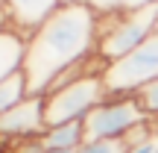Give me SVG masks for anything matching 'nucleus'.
<instances>
[{
    "mask_svg": "<svg viewBox=\"0 0 158 153\" xmlns=\"http://www.w3.org/2000/svg\"><path fill=\"white\" fill-rule=\"evenodd\" d=\"M100 12L91 3H62L41 27L27 35L23 79L29 94L44 97L64 68L97 53Z\"/></svg>",
    "mask_w": 158,
    "mask_h": 153,
    "instance_id": "obj_1",
    "label": "nucleus"
},
{
    "mask_svg": "<svg viewBox=\"0 0 158 153\" xmlns=\"http://www.w3.org/2000/svg\"><path fill=\"white\" fill-rule=\"evenodd\" d=\"M158 33V6L123 12H100V29H97V53L108 65L129 56L138 44Z\"/></svg>",
    "mask_w": 158,
    "mask_h": 153,
    "instance_id": "obj_2",
    "label": "nucleus"
},
{
    "mask_svg": "<svg viewBox=\"0 0 158 153\" xmlns=\"http://www.w3.org/2000/svg\"><path fill=\"white\" fill-rule=\"evenodd\" d=\"M143 124H152V121L143 112L138 94H108L85 115L82 130L85 142H94V138H126L132 130Z\"/></svg>",
    "mask_w": 158,
    "mask_h": 153,
    "instance_id": "obj_3",
    "label": "nucleus"
},
{
    "mask_svg": "<svg viewBox=\"0 0 158 153\" xmlns=\"http://www.w3.org/2000/svg\"><path fill=\"white\" fill-rule=\"evenodd\" d=\"M108 97V88L102 83V74L82 77L64 88L44 94V118L47 124H82L85 115Z\"/></svg>",
    "mask_w": 158,
    "mask_h": 153,
    "instance_id": "obj_4",
    "label": "nucleus"
},
{
    "mask_svg": "<svg viewBox=\"0 0 158 153\" xmlns=\"http://www.w3.org/2000/svg\"><path fill=\"white\" fill-rule=\"evenodd\" d=\"M158 79V33H152L143 44H138L129 56L106 65L102 83L108 94H138L143 85Z\"/></svg>",
    "mask_w": 158,
    "mask_h": 153,
    "instance_id": "obj_5",
    "label": "nucleus"
},
{
    "mask_svg": "<svg viewBox=\"0 0 158 153\" xmlns=\"http://www.w3.org/2000/svg\"><path fill=\"white\" fill-rule=\"evenodd\" d=\"M47 118H44V97L29 94L18 106H12L6 115H0V144L15 150L23 142H35L44 133Z\"/></svg>",
    "mask_w": 158,
    "mask_h": 153,
    "instance_id": "obj_6",
    "label": "nucleus"
},
{
    "mask_svg": "<svg viewBox=\"0 0 158 153\" xmlns=\"http://www.w3.org/2000/svg\"><path fill=\"white\" fill-rule=\"evenodd\" d=\"M59 6H62V0H9L12 21L21 35H29L35 27H41Z\"/></svg>",
    "mask_w": 158,
    "mask_h": 153,
    "instance_id": "obj_7",
    "label": "nucleus"
},
{
    "mask_svg": "<svg viewBox=\"0 0 158 153\" xmlns=\"http://www.w3.org/2000/svg\"><path fill=\"white\" fill-rule=\"evenodd\" d=\"M23 56H27V35L18 29H3L0 33V83L23 71Z\"/></svg>",
    "mask_w": 158,
    "mask_h": 153,
    "instance_id": "obj_8",
    "label": "nucleus"
},
{
    "mask_svg": "<svg viewBox=\"0 0 158 153\" xmlns=\"http://www.w3.org/2000/svg\"><path fill=\"white\" fill-rule=\"evenodd\" d=\"M35 142L41 147H53V150H76L85 142V130L82 124H47Z\"/></svg>",
    "mask_w": 158,
    "mask_h": 153,
    "instance_id": "obj_9",
    "label": "nucleus"
},
{
    "mask_svg": "<svg viewBox=\"0 0 158 153\" xmlns=\"http://www.w3.org/2000/svg\"><path fill=\"white\" fill-rule=\"evenodd\" d=\"M23 97H29V88H27L23 74H15V77L6 79V83H0V115H6L12 106H18Z\"/></svg>",
    "mask_w": 158,
    "mask_h": 153,
    "instance_id": "obj_10",
    "label": "nucleus"
},
{
    "mask_svg": "<svg viewBox=\"0 0 158 153\" xmlns=\"http://www.w3.org/2000/svg\"><path fill=\"white\" fill-rule=\"evenodd\" d=\"M129 142L126 138H94V142H82L76 153H129Z\"/></svg>",
    "mask_w": 158,
    "mask_h": 153,
    "instance_id": "obj_11",
    "label": "nucleus"
},
{
    "mask_svg": "<svg viewBox=\"0 0 158 153\" xmlns=\"http://www.w3.org/2000/svg\"><path fill=\"white\" fill-rule=\"evenodd\" d=\"M97 12H123V9H141V6H158V0H88Z\"/></svg>",
    "mask_w": 158,
    "mask_h": 153,
    "instance_id": "obj_12",
    "label": "nucleus"
},
{
    "mask_svg": "<svg viewBox=\"0 0 158 153\" xmlns=\"http://www.w3.org/2000/svg\"><path fill=\"white\" fill-rule=\"evenodd\" d=\"M138 100H141L143 112L149 115V121H152V127L158 130V79L149 85H143L141 91H138Z\"/></svg>",
    "mask_w": 158,
    "mask_h": 153,
    "instance_id": "obj_13",
    "label": "nucleus"
},
{
    "mask_svg": "<svg viewBox=\"0 0 158 153\" xmlns=\"http://www.w3.org/2000/svg\"><path fill=\"white\" fill-rule=\"evenodd\" d=\"M12 153H76V150H53V147H41L38 142H23V144H18Z\"/></svg>",
    "mask_w": 158,
    "mask_h": 153,
    "instance_id": "obj_14",
    "label": "nucleus"
},
{
    "mask_svg": "<svg viewBox=\"0 0 158 153\" xmlns=\"http://www.w3.org/2000/svg\"><path fill=\"white\" fill-rule=\"evenodd\" d=\"M3 29H15V21H12V9L9 0H0V33Z\"/></svg>",
    "mask_w": 158,
    "mask_h": 153,
    "instance_id": "obj_15",
    "label": "nucleus"
},
{
    "mask_svg": "<svg viewBox=\"0 0 158 153\" xmlns=\"http://www.w3.org/2000/svg\"><path fill=\"white\" fill-rule=\"evenodd\" d=\"M62 3H88V0H62Z\"/></svg>",
    "mask_w": 158,
    "mask_h": 153,
    "instance_id": "obj_16",
    "label": "nucleus"
}]
</instances>
